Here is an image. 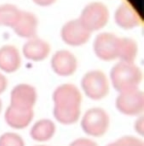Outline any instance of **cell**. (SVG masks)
Instances as JSON below:
<instances>
[{"label": "cell", "mask_w": 144, "mask_h": 146, "mask_svg": "<svg viewBox=\"0 0 144 146\" xmlns=\"http://www.w3.org/2000/svg\"><path fill=\"white\" fill-rule=\"evenodd\" d=\"M32 109H22L10 105L5 112V121L15 129H22L29 125L33 118Z\"/></svg>", "instance_id": "8fae6325"}, {"label": "cell", "mask_w": 144, "mask_h": 146, "mask_svg": "<svg viewBox=\"0 0 144 146\" xmlns=\"http://www.w3.org/2000/svg\"><path fill=\"white\" fill-rule=\"evenodd\" d=\"M115 21L123 28H132L141 22V18L136 9L130 3L124 2L115 12Z\"/></svg>", "instance_id": "7c38bea8"}, {"label": "cell", "mask_w": 144, "mask_h": 146, "mask_svg": "<svg viewBox=\"0 0 144 146\" xmlns=\"http://www.w3.org/2000/svg\"><path fill=\"white\" fill-rule=\"evenodd\" d=\"M116 107L126 115H137L143 110V92L133 89L121 92L116 99Z\"/></svg>", "instance_id": "8992f818"}, {"label": "cell", "mask_w": 144, "mask_h": 146, "mask_svg": "<svg viewBox=\"0 0 144 146\" xmlns=\"http://www.w3.org/2000/svg\"><path fill=\"white\" fill-rule=\"evenodd\" d=\"M81 94L78 88L72 84H63L57 87L53 93L54 117L62 124H72L80 115Z\"/></svg>", "instance_id": "6da1fadb"}, {"label": "cell", "mask_w": 144, "mask_h": 146, "mask_svg": "<svg viewBox=\"0 0 144 146\" xmlns=\"http://www.w3.org/2000/svg\"><path fill=\"white\" fill-rule=\"evenodd\" d=\"M7 85V81H6V78H5L4 75H2L1 73H0V93L3 92L6 88Z\"/></svg>", "instance_id": "603a6c76"}, {"label": "cell", "mask_w": 144, "mask_h": 146, "mask_svg": "<svg viewBox=\"0 0 144 146\" xmlns=\"http://www.w3.org/2000/svg\"><path fill=\"white\" fill-rule=\"evenodd\" d=\"M37 18L34 14L30 12L21 11L19 18L13 26L15 33L21 37L32 38L36 33Z\"/></svg>", "instance_id": "4fadbf2b"}, {"label": "cell", "mask_w": 144, "mask_h": 146, "mask_svg": "<svg viewBox=\"0 0 144 146\" xmlns=\"http://www.w3.org/2000/svg\"><path fill=\"white\" fill-rule=\"evenodd\" d=\"M21 11L12 4H4L0 6V25L12 27L17 22Z\"/></svg>", "instance_id": "ac0fdd59"}, {"label": "cell", "mask_w": 144, "mask_h": 146, "mask_svg": "<svg viewBox=\"0 0 144 146\" xmlns=\"http://www.w3.org/2000/svg\"><path fill=\"white\" fill-rule=\"evenodd\" d=\"M107 146H143V142L133 136H124L116 141L111 142Z\"/></svg>", "instance_id": "ffe728a7"}, {"label": "cell", "mask_w": 144, "mask_h": 146, "mask_svg": "<svg viewBox=\"0 0 144 146\" xmlns=\"http://www.w3.org/2000/svg\"><path fill=\"white\" fill-rule=\"evenodd\" d=\"M109 126V116L101 108H91L84 114L81 127L86 134L99 137L106 133Z\"/></svg>", "instance_id": "3957f363"}, {"label": "cell", "mask_w": 144, "mask_h": 146, "mask_svg": "<svg viewBox=\"0 0 144 146\" xmlns=\"http://www.w3.org/2000/svg\"><path fill=\"white\" fill-rule=\"evenodd\" d=\"M55 133V124L49 119L37 121L30 130V136L35 141L44 142L51 139Z\"/></svg>", "instance_id": "2e32d148"}, {"label": "cell", "mask_w": 144, "mask_h": 146, "mask_svg": "<svg viewBox=\"0 0 144 146\" xmlns=\"http://www.w3.org/2000/svg\"><path fill=\"white\" fill-rule=\"evenodd\" d=\"M109 18L108 9L101 2H92L83 9L79 20L91 32L102 28Z\"/></svg>", "instance_id": "277c9868"}, {"label": "cell", "mask_w": 144, "mask_h": 146, "mask_svg": "<svg viewBox=\"0 0 144 146\" xmlns=\"http://www.w3.org/2000/svg\"><path fill=\"white\" fill-rule=\"evenodd\" d=\"M118 41L119 38L112 33H100L94 40L93 47L95 54L103 60L117 58Z\"/></svg>", "instance_id": "52a82bcc"}, {"label": "cell", "mask_w": 144, "mask_h": 146, "mask_svg": "<svg viewBox=\"0 0 144 146\" xmlns=\"http://www.w3.org/2000/svg\"><path fill=\"white\" fill-rule=\"evenodd\" d=\"M36 101V91L28 84H19L11 91V105L22 109H32Z\"/></svg>", "instance_id": "9c48e42d"}, {"label": "cell", "mask_w": 144, "mask_h": 146, "mask_svg": "<svg viewBox=\"0 0 144 146\" xmlns=\"http://www.w3.org/2000/svg\"><path fill=\"white\" fill-rule=\"evenodd\" d=\"M33 1L38 5H41V6H47V5L52 4L55 0H33Z\"/></svg>", "instance_id": "cb8c5ba5"}, {"label": "cell", "mask_w": 144, "mask_h": 146, "mask_svg": "<svg viewBox=\"0 0 144 146\" xmlns=\"http://www.w3.org/2000/svg\"><path fill=\"white\" fill-rule=\"evenodd\" d=\"M110 77L114 88L121 92L137 89L142 79L140 69L133 63L119 62L114 65L110 72Z\"/></svg>", "instance_id": "7a4b0ae2"}, {"label": "cell", "mask_w": 144, "mask_h": 146, "mask_svg": "<svg viewBox=\"0 0 144 146\" xmlns=\"http://www.w3.org/2000/svg\"><path fill=\"white\" fill-rule=\"evenodd\" d=\"M61 36L64 42L69 45L78 46L89 39L90 31L83 25L79 19L69 21L61 30Z\"/></svg>", "instance_id": "ba28073f"}, {"label": "cell", "mask_w": 144, "mask_h": 146, "mask_svg": "<svg viewBox=\"0 0 144 146\" xmlns=\"http://www.w3.org/2000/svg\"><path fill=\"white\" fill-rule=\"evenodd\" d=\"M137 45L133 39L119 38L117 49V58L121 59L122 62L132 63L136 57Z\"/></svg>", "instance_id": "e0dca14e"}, {"label": "cell", "mask_w": 144, "mask_h": 146, "mask_svg": "<svg viewBox=\"0 0 144 146\" xmlns=\"http://www.w3.org/2000/svg\"><path fill=\"white\" fill-rule=\"evenodd\" d=\"M51 65L57 74L67 76L74 73L76 70L77 61L75 56L71 52L67 50H60L53 55Z\"/></svg>", "instance_id": "30bf717a"}, {"label": "cell", "mask_w": 144, "mask_h": 146, "mask_svg": "<svg viewBox=\"0 0 144 146\" xmlns=\"http://www.w3.org/2000/svg\"><path fill=\"white\" fill-rule=\"evenodd\" d=\"M69 146H98V144L91 139H87V138H78V139L74 140L73 142H71Z\"/></svg>", "instance_id": "44dd1931"}, {"label": "cell", "mask_w": 144, "mask_h": 146, "mask_svg": "<svg viewBox=\"0 0 144 146\" xmlns=\"http://www.w3.org/2000/svg\"><path fill=\"white\" fill-rule=\"evenodd\" d=\"M82 88L92 99H101L108 93V81L105 74L99 70L87 72L82 78Z\"/></svg>", "instance_id": "5b68a950"}, {"label": "cell", "mask_w": 144, "mask_h": 146, "mask_svg": "<svg viewBox=\"0 0 144 146\" xmlns=\"http://www.w3.org/2000/svg\"><path fill=\"white\" fill-rule=\"evenodd\" d=\"M1 107H2V104H1V100H0V111H1Z\"/></svg>", "instance_id": "d4e9b609"}, {"label": "cell", "mask_w": 144, "mask_h": 146, "mask_svg": "<svg viewBox=\"0 0 144 146\" xmlns=\"http://www.w3.org/2000/svg\"><path fill=\"white\" fill-rule=\"evenodd\" d=\"M0 146H25V143L18 134L7 132L0 136Z\"/></svg>", "instance_id": "d6986e66"}, {"label": "cell", "mask_w": 144, "mask_h": 146, "mask_svg": "<svg viewBox=\"0 0 144 146\" xmlns=\"http://www.w3.org/2000/svg\"><path fill=\"white\" fill-rule=\"evenodd\" d=\"M19 52L14 46L5 45L0 48V69L5 72H14L20 66Z\"/></svg>", "instance_id": "9a60e30c"}, {"label": "cell", "mask_w": 144, "mask_h": 146, "mask_svg": "<svg viewBox=\"0 0 144 146\" xmlns=\"http://www.w3.org/2000/svg\"><path fill=\"white\" fill-rule=\"evenodd\" d=\"M135 130H136V132H138V133L140 134V135H143V117H142V116L136 121Z\"/></svg>", "instance_id": "7402d4cb"}, {"label": "cell", "mask_w": 144, "mask_h": 146, "mask_svg": "<svg viewBox=\"0 0 144 146\" xmlns=\"http://www.w3.org/2000/svg\"><path fill=\"white\" fill-rule=\"evenodd\" d=\"M50 46L47 42L39 38H31L23 45V54L30 60H42L48 55Z\"/></svg>", "instance_id": "5bb4252c"}]
</instances>
